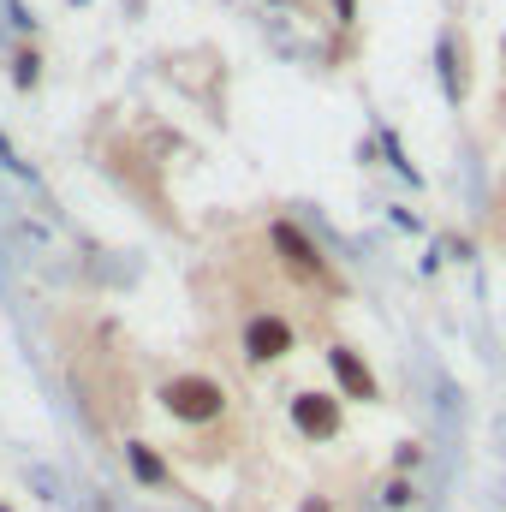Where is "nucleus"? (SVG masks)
Listing matches in <instances>:
<instances>
[{"label":"nucleus","instance_id":"obj_1","mask_svg":"<svg viewBox=\"0 0 506 512\" xmlns=\"http://www.w3.org/2000/svg\"><path fill=\"white\" fill-rule=\"evenodd\" d=\"M155 399H161V411H167L173 423H191V429H203V423H215V417L227 411V387L215 382V376H197V370L167 376Z\"/></svg>","mask_w":506,"mask_h":512},{"label":"nucleus","instance_id":"obj_2","mask_svg":"<svg viewBox=\"0 0 506 512\" xmlns=\"http://www.w3.org/2000/svg\"><path fill=\"white\" fill-rule=\"evenodd\" d=\"M292 322L280 316V310H256V316H245V328H239V346H245V358L251 364H280L286 352H292Z\"/></svg>","mask_w":506,"mask_h":512},{"label":"nucleus","instance_id":"obj_3","mask_svg":"<svg viewBox=\"0 0 506 512\" xmlns=\"http://www.w3.org/2000/svg\"><path fill=\"white\" fill-rule=\"evenodd\" d=\"M292 423H298L304 441H334L340 435V399L304 387V393H292Z\"/></svg>","mask_w":506,"mask_h":512},{"label":"nucleus","instance_id":"obj_4","mask_svg":"<svg viewBox=\"0 0 506 512\" xmlns=\"http://www.w3.org/2000/svg\"><path fill=\"white\" fill-rule=\"evenodd\" d=\"M328 370H334V382H340L346 399H364V405H376V399H381L376 370L364 364V352H358V346H328Z\"/></svg>","mask_w":506,"mask_h":512},{"label":"nucleus","instance_id":"obj_5","mask_svg":"<svg viewBox=\"0 0 506 512\" xmlns=\"http://www.w3.org/2000/svg\"><path fill=\"white\" fill-rule=\"evenodd\" d=\"M268 239L280 245V256H286V268H292V274H304V280H328V256L316 251L292 221H274V227H268Z\"/></svg>","mask_w":506,"mask_h":512},{"label":"nucleus","instance_id":"obj_6","mask_svg":"<svg viewBox=\"0 0 506 512\" xmlns=\"http://www.w3.org/2000/svg\"><path fill=\"white\" fill-rule=\"evenodd\" d=\"M126 465L143 489H173V465H167L149 441H126Z\"/></svg>","mask_w":506,"mask_h":512},{"label":"nucleus","instance_id":"obj_7","mask_svg":"<svg viewBox=\"0 0 506 512\" xmlns=\"http://www.w3.org/2000/svg\"><path fill=\"white\" fill-rule=\"evenodd\" d=\"M381 501H387V507H393V512H405V507H411V501H417V489H411L405 477H393V483L381 489Z\"/></svg>","mask_w":506,"mask_h":512},{"label":"nucleus","instance_id":"obj_8","mask_svg":"<svg viewBox=\"0 0 506 512\" xmlns=\"http://www.w3.org/2000/svg\"><path fill=\"white\" fill-rule=\"evenodd\" d=\"M417 459H423V447H417V441H405V447H399V453H393V465H399V471H411V465H417Z\"/></svg>","mask_w":506,"mask_h":512},{"label":"nucleus","instance_id":"obj_9","mask_svg":"<svg viewBox=\"0 0 506 512\" xmlns=\"http://www.w3.org/2000/svg\"><path fill=\"white\" fill-rule=\"evenodd\" d=\"M36 66H42L36 54H18V84H36Z\"/></svg>","mask_w":506,"mask_h":512},{"label":"nucleus","instance_id":"obj_10","mask_svg":"<svg viewBox=\"0 0 506 512\" xmlns=\"http://www.w3.org/2000/svg\"><path fill=\"white\" fill-rule=\"evenodd\" d=\"M0 512H12V507H0Z\"/></svg>","mask_w":506,"mask_h":512}]
</instances>
